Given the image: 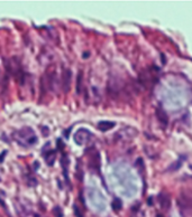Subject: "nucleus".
I'll list each match as a JSON object with an SVG mask.
<instances>
[{
  "label": "nucleus",
  "mask_w": 192,
  "mask_h": 217,
  "mask_svg": "<svg viewBox=\"0 0 192 217\" xmlns=\"http://www.w3.org/2000/svg\"><path fill=\"white\" fill-rule=\"evenodd\" d=\"M12 137L18 142V144H20L21 147L25 148L32 147V146L37 143V141H38L34 130L32 128H29V126H26V128H23V129L15 131Z\"/></svg>",
  "instance_id": "f257e3e1"
},
{
  "label": "nucleus",
  "mask_w": 192,
  "mask_h": 217,
  "mask_svg": "<svg viewBox=\"0 0 192 217\" xmlns=\"http://www.w3.org/2000/svg\"><path fill=\"white\" fill-rule=\"evenodd\" d=\"M6 70H8L11 76L15 77L16 82H18L19 84H23L25 79V73L23 68H21V65L19 59L17 57H12V58L8 59V62L6 64Z\"/></svg>",
  "instance_id": "f03ea898"
},
{
  "label": "nucleus",
  "mask_w": 192,
  "mask_h": 217,
  "mask_svg": "<svg viewBox=\"0 0 192 217\" xmlns=\"http://www.w3.org/2000/svg\"><path fill=\"white\" fill-rule=\"evenodd\" d=\"M177 205L183 211H191L192 209V193L185 190H181L177 197Z\"/></svg>",
  "instance_id": "7ed1b4c3"
},
{
  "label": "nucleus",
  "mask_w": 192,
  "mask_h": 217,
  "mask_svg": "<svg viewBox=\"0 0 192 217\" xmlns=\"http://www.w3.org/2000/svg\"><path fill=\"white\" fill-rule=\"evenodd\" d=\"M92 137L91 132L88 131L87 129H79L75 133H74V141L75 143L79 144V146H83L86 144L87 142L90 141V138Z\"/></svg>",
  "instance_id": "20e7f679"
},
{
  "label": "nucleus",
  "mask_w": 192,
  "mask_h": 217,
  "mask_svg": "<svg viewBox=\"0 0 192 217\" xmlns=\"http://www.w3.org/2000/svg\"><path fill=\"white\" fill-rule=\"evenodd\" d=\"M71 77L72 72L69 68H64L62 70V88L65 93L70 91V86H71Z\"/></svg>",
  "instance_id": "39448f33"
},
{
  "label": "nucleus",
  "mask_w": 192,
  "mask_h": 217,
  "mask_svg": "<svg viewBox=\"0 0 192 217\" xmlns=\"http://www.w3.org/2000/svg\"><path fill=\"white\" fill-rule=\"evenodd\" d=\"M157 198H159V202H160L161 208L164 209V211H167V209L170 208V206H171V198H170V196H168L166 193L162 191V193L159 194Z\"/></svg>",
  "instance_id": "423d86ee"
},
{
  "label": "nucleus",
  "mask_w": 192,
  "mask_h": 217,
  "mask_svg": "<svg viewBox=\"0 0 192 217\" xmlns=\"http://www.w3.org/2000/svg\"><path fill=\"white\" fill-rule=\"evenodd\" d=\"M89 167H91L95 170H99L100 169V155L97 152L96 150H93V153L91 155L90 159H89Z\"/></svg>",
  "instance_id": "0eeeda50"
},
{
  "label": "nucleus",
  "mask_w": 192,
  "mask_h": 217,
  "mask_svg": "<svg viewBox=\"0 0 192 217\" xmlns=\"http://www.w3.org/2000/svg\"><path fill=\"white\" fill-rule=\"evenodd\" d=\"M156 117L157 120L160 121V123L163 126H166L168 124V117L167 113L165 112V110L162 108H156Z\"/></svg>",
  "instance_id": "6e6552de"
},
{
  "label": "nucleus",
  "mask_w": 192,
  "mask_h": 217,
  "mask_svg": "<svg viewBox=\"0 0 192 217\" xmlns=\"http://www.w3.org/2000/svg\"><path fill=\"white\" fill-rule=\"evenodd\" d=\"M115 126H116V123L112 122V121H100V122L98 123L97 128L100 130V131L105 132V131H108V130H111Z\"/></svg>",
  "instance_id": "1a4fd4ad"
},
{
  "label": "nucleus",
  "mask_w": 192,
  "mask_h": 217,
  "mask_svg": "<svg viewBox=\"0 0 192 217\" xmlns=\"http://www.w3.org/2000/svg\"><path fill=\"white\" fill-rule=\"evenodd\" d=\"M44 160L47 166H50V167L53 166L54 161H55V152H54V150H48L47 152L45 153Z\"/></svg>",
  "instance_id": "9d476101"
},
{
  "label": "nucleus",
  "mask_w": 192,
  "mask_h": 217,
  "mask_svg": "<svg viewBox=\"0 0 192 217\" xmlns=\"http://www.w3.org/2000/svg\"><path fill=\"white\" fill-rule=\"evenodd\" d=\"M82 87H83V73L82 70H80L77 77V94H80L82 92Z\"/></svg>",
  "instance_id": "9b49d317"
},
{
  "label": "nucleus",
  "mask_w": 192,
  "mask_h": 217,
  "mask_svg": "<svg viewBox=\"0 0 192 217\" xmlns=\"http://www.w3.org/2000/svg\"><path fill=\"white\" fill-rule=\"evenodd\" d=\"M61 164H62V168L64 169V176L65 178H66V180H68V167H69V158L68 155H62V160H61Z\"/></svg>",
  "instance_id": "f8f14e48"
},
{
  "label": "nucleus",
  "mask_w": 192,
  "mask_h": 217,
  "mask_svg": "<svg viewBox=\"0 0 192 217\" xmlns=\"http://www.w3.org/2000/svg\"><path fill=\"white\" fill-rule=\"evenodd\" d=\"M111 206H112V209L115 211H119L123 208V202L120 200V198H115L114 202H112Z\"/></svg>",
  "instance_id": "ddd939ff"
},
{
  "label": "nucleus",
  "mask_w": 192,
  "mask_h": 217,
  "mask_svg": "<svg viewBox=\"0 0 192 217\" xmlns=\"http://www.w3.org/2000/svg\"><path fill=\"white\" fill-rule=\"evenodd\" d=\"M53 214L55 217H63V211H61V208H60L59 206H56L55 208L53 209Z\"/></svg>",
  "instance_id": "4468645a"
},
{
  "label": "nucleus",
  "mask_w": 192,
  "mask_h": 217,
  "mask_svg": "<svg viewBox=\"0 0 192 217\" xmlns=\"http://www.w3.org/2000/svg\"><path fill=\"white\" fill-rule=\"evenodd\" d=\"M73 209H74V214H75V216H77V217H83L82 213H81V211L79 209V207H78L77 205L73 206Z\"/></svg>",
  "instance_id": "2eb2a0df"
},
{
  "label": "nucleus",
  "mask_w": 192,
  "mask_h": 217,
  "mask_svg": "<svg viewBox=\"0 0 192 217\" xmlns=\"http://www.w3.org/2000/svg\"><path fill=\"white\" fill-rule=\"evenodd\" d=\"M7 153V151H2V153H1V160L0 161L3 162V159H5V155Z\"/></svg>",
  "instance_id": "dca6fc26"
},
{
  "label": "nucleus",
  "mask_w": 192,
  "mask_h": 217,
  "mask_svg": "<svg viewBox=\"0 0 192 217\" xmlns=\"http://www.w3.org/2000/svg\"><path fill=\"white\" fill-rule=\"evenodd\" d=\"M148 205H152V197L148 198Z\"/></svg>",
  "instance_id": "f3484780"
},
{
  "label": "nucleus",
  "mask_w": 192,
  "mask_h": 217,
  "mask_svg": "<svg viewBox=\"0 0 192 217\" xmlns=\"http://www.w3.org/2000/svg\"><path fill=\"white\" fill-rule=\"evenodd\" d=\"M156 217H164V216H163V215H161V214H157Z\"/></svg>",
  "instance_id": "a211bd4d"
},
{
  "label": "nucleus",
  "mask_w": 192,
  "mask_h": 217,
  "mask_svg": "<svg viewBox=\"0 0 192 217\" xmlns=\"http://www.w3.org/2000/svg\"><path fill=\"white\" fill-rule=\"evenodd\" d=\"M191 169H192V166H191Z\"/></svg>",
  "instance_id": "6ab92c4d"
}]
</instances>
